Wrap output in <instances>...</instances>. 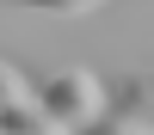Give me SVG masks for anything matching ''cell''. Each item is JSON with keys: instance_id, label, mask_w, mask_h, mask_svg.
Listing matches in <instances>:
<instances>
[{"instance_id": "cell-1", "label": "cell", "mask_w": 154, "mask_h": 135, "mask_svg": "<svg viewBox=\"0 0 154 135\" xmlns=\"http://www.w3.org/2000/svg\"><path fill=\"white\" fill-rule=\"evenodd\" d=\"M37 110H43L62 135H74V129H86V123L105 117V80H99L93 68H68V74H56V80H43Z\"/></svg>"}, {"instance_id": "cell-2", "label": "cell", "mask_w": 154, "mask_h": 135, "mask_svg": "<svg viewBox=\"0 0 154 135\" xmlns=\"http://www.w3.org/2000/svg\"><path fill=\"white\" fill-rule=\"evenodd\" d=\"M0 135H62V129L37 110V98H25V104H6V110H0Z\"/></svg>"}, {"instance_id": "cell-3", "label": "cell", "mask_w": 154, "mask_h": 135, "mask_svg": "<svg viewBox=\"0 0 154 135\" xmlns=\"http://www.w3.org/2000/svg\"><path fill=\"white\" fill-rule=\"evenodd\" d=\"M74 135H148L136 117H123V110H105L99 123H86V129H74Z\"/></svg>"}, {"instance_id": "cell-4", "label": "cell", "mask_w": 154, "mask_h": 135, "mask_svg": "<svg viewBox=\"0 0 154 135\" xmlns=\"http://www.w3.org/2000/svg\"><path fill=\"white\" fill-rule=\"evenodd\" d=\"M25 98H31V92H25V74L12 68V61H0V110H6V104H25Z\"/></svg>"}, {"instance_id": "cell-5", "label": "cell", "mask_w": 154, "mask_h": 135, "mask_svg": "<svg viewBox=\"0 0 154 135\" xmlns=\"http://www.w3.org/2000/svg\"><path fill=\"white\" fill-rule=\"evenodd\" d=\"M43 12H56V19H86V12H93V0H49Z\"/></svg>"}, {"instance_id": "cell-6", "label": "cell", "mask_w": 154, "mask_h": 135, "mask_svg": "<svg viewBox=\"0 0 154 135\" xmlns=\"http://www.w3.org/2000/svg\"><path fill=\"white\" fill-rule=\"evenodd\" d=\"M148 86H154V74H148Z\"/></svg>"}]
</instances>
